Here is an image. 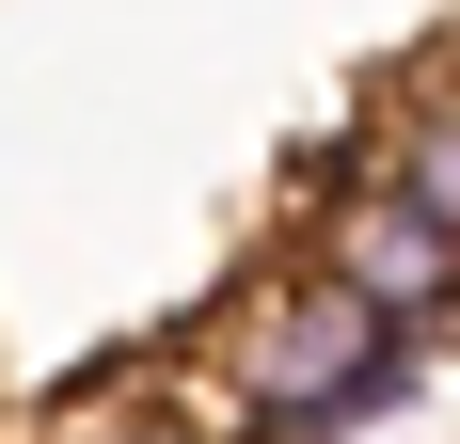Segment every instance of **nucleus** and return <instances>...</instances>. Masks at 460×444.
Returning <instances> with one entry per match:
<instances>
[{
  "mask_svg": "<svg viewBox=\"0 0 460 444\" xmlns=\"http://www.w3.org/2000/svg\"><path fill=\"white\" fill-rule=\"evenodd\" d=\"M175 381L207 397L223 444H349V429H381V413L429 381V350L397 333V317H366L333 270L270 254L254 286H223V302L190 317Z\"/></svg>",
  "mask_w": 460,
  "mask_h": 444,
  "instance_id": "nucleus-1",
  "label": "nucleus"
},
{
  "mask_svg": "<svg viewBox=\"0 0 460 444\" xmlns=\"http://www.w3.org/2000/svg\"><path fill=\"white\" fill-rule=\"evenodd\" d=\"M16 444H223V429H207V397H190L175 365L95 350V365H80V381H64V397H48Z\"/></svg>",
  "mask_w": 460,
  "mask_h": 444,
  "instance_id": "nucleus-3",
  "label": "nucleus"
},
{
  "mask_svg": "<svg viewBox=\"0 0 460 444\" xmlns=\"http://www.w3.org/2000/svg\"><path fill=\"white\" fill-rule=\"evenodd\" d=\"M366 159H381V191H413V207L460 238V48H429L413 80L366 111Z\"/></svg>",
  "mask_w": 460,
  "mask_h": 444,
  "instance_id": "nucleus-4",
  "label": "nucleus"
},
{
  "mask_svg": "<svg viewBox=\"0 0 460 444\" xmlns=\"http://www.w3.org/2000/svg\"><path fill=\"white\" fill-rule=\"evenodd\" d=\"M286 222H302L286 254H302V270H333V286H349L366 317H397L413 350H429V333H460V238H445V222L413 207V191H381L366 128L302 159V191H286Z\"/></svg>",
  "mask_w": 460,
  "mask_h": 444,
  "instance_id": "nucleus-2",
  "label": "nucleus"
}]
</instances>
